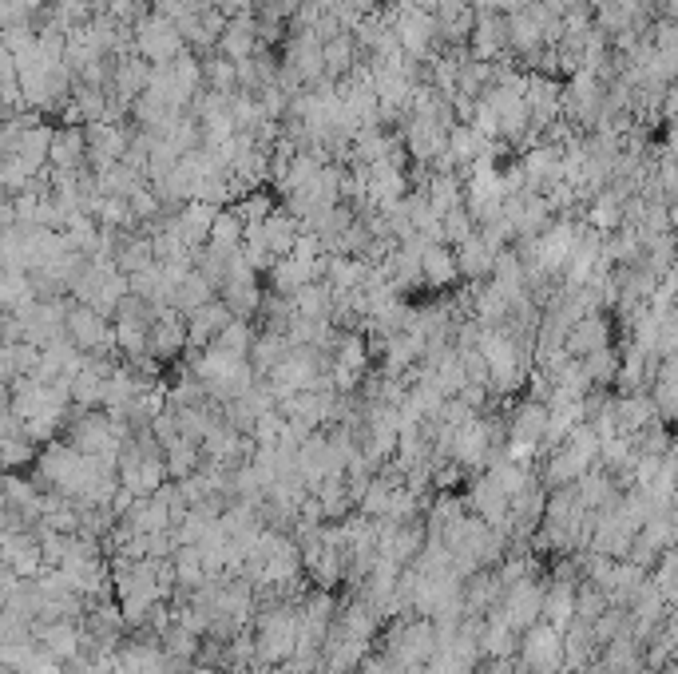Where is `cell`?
Masks as SVG:
<instances>
[{
    "label": "cell",
    "mask_w": 678,
    "mask_h": 674,
    "mask_svg": "<svg viewBox=\"0 0 678 674\" xmlns=\"http://www.w3.org/2000/svg\"><path fill=\"white\" fill-rule=\"evenodd\" d=\"M437 647H441V631H437V623L433 619H405V623H397L393 631H389V639H385V655L401 667V671H421V667H429L433 663V655H437Z\"/></svg>",
    "instance_id": "6da1fadb"
},
{
    "label": "cell",
    "mask_w": 678,
    "mask_h": 674,
    "mask_svg": "<svg viewBox=\"0 0 678 674\" xmlns=\"http://www.w3.org/2000/svg\"><path fill=\"white\" fill-rule=\"evenodd\" d=\"M131 44H135V52L147 60V64H171V60H179L183 52H187V40H183V32L175 28V20H167V16H159V12H147L135 28H131Z\"/></svg>",
    "instance_id": "7a4b0ae2"
},
{
    "label": "cell",
    "mask_w": 678,
    "mask_h": 674,
    "mask_svg": "<svg viewBox=\"0 0 678 674\" xmlns=\"http://www.w3.org/2000/svg\"><path fill=\"white\" fill-rule=\"evenodd\" d=\"M68 341L88 353V357H112L115 349V322H108V314H100L96 306H84V302H72L68 306Z\"/></svg>",
    "instance_id": "3957f363"
},
{
    "label": "cell",
    "mask_w": 678,
    "mask_h": 674,
    "mask_svg": "<svg viewBox=\"0 0 678 674\" xmlns=\"http://www.w3.org/2000/svg\"><path fill=\"white\" fill-rule=\"evenodd\" d=\"M520 667L528 674H560L567 667L564 631L552 623H536L520 639Z\"/></svg>",
    "instance_id": "277c9868"
},
{
    "label": "cell",
    "mask_w": 678,
    "mask_h": 674,
    "mask_svg": "<svg viewBox=\"0 0 678 674\" xmlns=\"http://www.w3.org/2000/svg\"><path fill=\"white\" fill-rule=\"evenodd\" d=\"M401 139H405V151H409V159H413L417 167H425V171H429V167H433L441 155H449V127H445L441 119H433V115L409 112Z\"/></svg>",
    "instance_id": "5b68a950"
},
{
    "label": "cell",
    "mask_w": 678,
    "mask_h": 674,
    "mask_svg": "<svg viewBox=\"0 0 678 674\" xmlns=\"http://www.w3.org/2000/svg\"><path fill=\"white\" fill-rule=\"evenodd\" d=\"M544 599H548V587L532 575V579L508 587V591H504V603H500L492 615H500L512 631H532V627L544 619Z\"/></svg>",
    "instance_id": "8992f818"
},
{
    "label": "cell",
    "mask_w": 678,
    "mask_h": 674,
    "mask_svg": "<svg viewBox=\"0 0 678 674\" xmlns=\"http://www.w3.org/2000/svg\"><path fill=\"white\" fill-rule=\"evenodd\" d=\"M131 147V127L112 123V119H100V123H88V167L100 175L115 163H123Z\"/></svg>",
    "instance_id": "52a82bcc"
},
{
    "label": "cell",
    "mask_w": 678,
    "mask_h": 674,
    "mask_svg": "<svg viewBox=\"0 0 678 674\" xmlns=\"http://www.w3.org/2000/svg\"><path fill=\"white\" fill-rule=\"evenodd\" d=\"M468 52L476 60H488V64H500L512 56V24H508V12H496V16H476V28H472V40H468Z\"/></svg>",
    "instance_id": "ba28073f"
},
{
    "label": "cell",
    "mask_w": 678,
    "mask_h": 674,
    "mask_svg": "<svg viewBox=\"0 0 678 674\" xmlns=\"http://www.w3.org/2000/svg\"><path fill=\"white\" fill-rule=\"evenodd\" d=\"M223 207H211V203H183L179 211H171L167 215V226L175 230V238L187 246V250H203V246H211V226H215V215H219Z\"/></svg>",
    "instance_id": "9c48e42d"
},
{
    "label": "cell",
    "mask_w": 678,
    "mask_h": 674,
    "mask_svg": "<svg viewBox=\"0 0 678 674\" xmlns=\"http://www.w3.org/2000/svg\"><path fill=\"white\" fill-rule=\"evenodd\" d=\"M187 318L179 310H155L151 337H147V357L151 361H171L179 353H187Z\"/></svg>",
    "instance_id": "30bf717a"
},
{
    "label": "cell",
    "mask_w": 678,
    "mask_h": 674,
    "mask_svg": "<svg viewBox=\"0 0 678 674\" xmlns=\"http://www.w3.org/2000/svg\"><path fill=\"white\" fill-rule=\"evenodd\" d=\"M230 322H234V314H230V306H226L223 298H215V302L199 306V310L187 318V345H191V353L211 349Z\"/></svg>",
    "instance_id": "8fae6325"
},
{
    "label": "cell",
    "mask_w": 678,
    "mask_h": 674,
    "mask_svg": "<svg viewBox=\"0 0 678 674\" xmlns=\"http://www.w3.org/2000/svg\"><path fill=\"white\" fill-rule=\"evenodd\" d=\"M456 250V262H460V274L464 278H472V282H484L492 270H496V258H500V242L492 238V234H484V230H476L468 242H460V246H452Z\"/></svg>",
    "instance_id": "7c38bea8"
},
{
    "label": "cell",
    "mask_w": 678,
    "mask_h": 674,
    "mask_svg": "<svg viewBox=\"0 0 678 674\" xmlns=\"http://www.w3.org/2000/svg\"><path fill=\"white\" fill-rule=\"evenodd\" d=\"M48 167H52V171H84V167H88V127H84V123L56 127Z\"/></svg>",
    "instance_id": "4fadbf2b"
},
{
    "label": "cell",
    "mask_w": 678,
    "mask_h": 674,
    "mask_svg": "<svg viewBox=\"0 0 678 674\" xmlns=\"http://www.w3.org/2000/svg\"><path fill=\"white\" fill-rule=\"evenodd\" d=\"M258 48H262V40H258V20H254V16H230L223 40H219V52L230 56L234 64H242V60L258 56Z\"/></svg>",
    "instance_id": "5bb4252c"
},
{
    "label": "cell",
    "mask_w": 678,
    "mask_h": 674,
    "mask_svg": "<svg viewBox=\"0 0 678 674\" xmlns=\"http://www.w3.org/2000/svg\"><path fill=\"white\" fill-rule=\"evenodd\" d=\"M567 357H591V353H599V349H607V322L599 318V314H587V318H579L571 330H567Z\"/></svg>",
    "instance_id": "9a60e30c"
},
{
    "label": "cell",
    "mask_w": 678,
    "mask_h": 674,
    "mask_svg": "<svg viewBox=\"0 0 678 674\" xmlns=\"http://www.w3.org/2000/svg\"><path fill=\"white\" fill-rule=\"evenodd\" d=\"M460 278V262H456V250L449 242H429L425 246V286L433 290H445Z\"/></svg>",
    "instance_id": "2e32d148"
},
{
    "label": "cell",
    "mask_w": 678,
    "mask_h": 674,
    "mask_svg": "<svg viewBox=\"0 0 678 674\" xmlns=\"http://www.w3.org/2000/svg\"><path fill=\"white\" fill-rule=\"evenodd\" d=\"M425 195L433 203L437 215H449L456 207H464V179L460 175H441V171H429L425 179Z\"/></svg>",
    "instance_id": "e0dca14e"
},
{
    "label": "cell",
    "mask_w": 678,
    "mask_h": 674,
    "mask_svg": "<svg viewBox=\"0 0 678 674\" xmlns=\"http://www.w3.org/2000/svg\"><path fill=\"white\" fill-rule=\"evenodd\" d=\"M203 80H207V92H219V96H238V64L223 56L219 48L203 56Z\"/></svg>",
    "instance_id": "ac0fdd59"
},
{
    "label": "cell",
    "mask_w": 678,
    "mask_h": 674,
    "mask_svg": "<svg viewBox=\"0 0 678 674\" xmlns=\"http://www.w3.org/2000/svg\"><path fill=\"white\" fill-rule=\"evenodd\" d=\"M215 286H211V278H203L199 270H191L179 286H175V310L183 314V318H191L199 306H207V302H215Z\"/></svg>",
    "instance_id": "d6986e66"
},
{
    "label": "cell",
    "mask_w": 678,
    "mask_h": 674,
    "mask_svg": "<svg viewBox=\"0 0 678 674\" xmlns=\"http://www.w3.org/2000/svg\"><path fill=\"white\" fill-rule=\"evenodd\" d=\"M516 635H520V631H512L500 615H488L484 639H480V655H488V659H512V655H520Z\"/></svg>",
    "instance_id": "ffe728a7"
},
{
    "label": "cell",
    "mask_w": 678,
    "mask_h": 674,
    "mask_svg": "<svg viewBox=\"0 0 678 674\" xmlns=\"http://www.w3.org/2000/svg\"><path fill=\"white\" fill-rule=\"evenodd\" d=\"M334 302H338V294H334L330 282H310V286L294 298V310H298V318H322V322H330Z\"/></svg>",
    "instance_id": "44dd1931"
},
{
    "label": "cell",
    "mask_w": 678,
    "mask_h": 674,
    "mask_svg": "<svg viewBox=\"0 0 678 674\" xmlns=\"http://www.w3.org/2000/svg\"><path fill=\"white\" fill-rule=\"evenodd\" d=\"M242 242H246V223H242V215H238L234 207L219 211V215H215V226H211V246L223 250V254H230V250H242Z\"/></svg>",
    "instance_id": "7402d4cb"
},
{
    "label": "cell",
    "mask_w": 678,
    "mask_h": 674,
    "mask_svg": "<svg viewBox=\"0 0 678 674\" xmlns=\"http://www.w3.org/2000/svg\"><path fill=\"white\" fill-rule=\"evenodd\" d=\"M254 330H250V322H242V318H234L230 326H226L219 341H215V349H223L230 357H250V349H254Z\"/></svg>",
    "instance_id": "603a6c76"
},
{
    "label": "cell",
    "mask_w": 678,
    "mask_h": 674,
    "mask_svg": "<svg viewBox=\"0 0 678 674\" xmlns=\"http://www.w3.org/2000/svg\"><path fill=\"white\" fill-rule=\"evenodd\" d=\"M234 211L242 215V223L246 226H258V223H266L278 207H274V195H266V191H250L246 199H238V203H234Z\"/></svg>",
    "instance_id": "cb8c5ba5"
},
{
    "label": "cell",
    "mask_w": 678,
    "mask_h": 674,
    "mask_svg": "<svg viewBox=\"0 0 678 674\" xmlns=\"http://www.w3.org/2000/svg\"><path fill=\"white\" fill-rule=\"evenodd\" d=\"M445 219V242L449 246H460V242H468L476 230H480V223L472 219V211L468 207H456V211H449V215H441Z\"/></svg>",
    "instance_id": "d4e9b609"
},
{
    "label": "cell",
    "mask_w": 678,
    "mask_h": 674,
    "mask_svg": "<svg viewBox=\"0 0 678 674\" xmlns=\"http://www.w3.org/2000/svg\"><path fill=\"white\" fill-rule=\"evenodd\" d=\"M655 413H659L663 421H678V381H671V377H659Z\"/></svg>",
    "instance_id": "484cf974"
},
{
    "label": "cell",
    "mask_w": 678,
    "mask_h": 674,
    "mask_svg": "<svg viewBox=\"0 0 678 674\" xmlns=\"http://www.w3.org/2000/svg\"><path fill=\"white\" fill-rule=\"evenodd\" d=\"M191 674H234V671H223V667H199V663H195V671Z\"/></svg>",
    "instance_id": "4316f807"
}]
</instances>
